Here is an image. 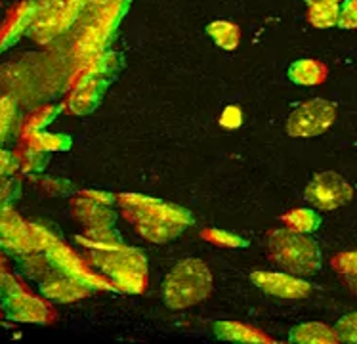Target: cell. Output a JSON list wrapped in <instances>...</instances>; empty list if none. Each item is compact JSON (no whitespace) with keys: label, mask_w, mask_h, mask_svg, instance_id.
<instances>
[{"label":"cell","mask_w":357,"mask_h":344,"mask_svg":"<svg viewBox=\"0 0 357 344\" xmlns=\"http://www.w3.org/2000/svg\"><path fill=\"white\" fill-rule=\"evenodd\" d=\"M124 216L136 226L142 237L153 243H165L174 239L191 224V214L182 207L162 203L159 199L146 195H121Z\"/></svg>","instance_id":"obj_1"},{"label":"cell","mask_w":357,"mask_h":344,"mask_svg":"<svg viewBox=\"0 0 357 344\" xmlns=\"http://www.w3.org/2000/svg\"><path fill=\"white\" fill-rule=\"evenodd\" d=\"M162 301L172 310H183L204 301L212 291V274L199 258L178 262L162 283Z\"/></svg>","instance_id":"obj_2"},{"label":"cell","mask_w":357,"mask_h":344,"mask_svg":"<svg viewBox=\"0 0 357 344\" xmlns=\"http://www.w3.org/2000/svg\"><path fill=\"white\" fill-rule=\"evenodd\" d=\"M268 247L271 260L291 274L312 276L321 268L319 245L306 234L289 226L270 234Z\"/></svg>","instance_id":"obj_3"},{"label":"cell","mask_w":357,"mask_h":344,"mask_svg":"<svg viewBox=\"0 0 357 344\" xmlns=\"http://www.w3.org/2000/svg\"><path fill=\"white\" fill-rule=\"evenodd\" d=\"M58 241L50 232L38 224H27L10 207H0V247L14 255L43 253Z\"/></svg>","instance_id":"obj_4"},{"label":"cell","mask_w":357,"mask_h":344,"mask_svg":"<svg viewBox=\"0 0 357 344\" xmlns=\"http://www.w3.org/2000/svg\"><path fill=\"white\" fill-rule=\"evenodd\" d=\"M0 301L12 322L48 323L54 317L50 306L43 299H37L29 291H25V287L10 274H6V278L0 283Z\"/></svg>","instance_id":"obj_5"},{"label":"cell","mask_w":357,"mask_h":344,"mask_svg":"<svg viewBox=\"0 0 357 344\" xmlns=\"http://www.w3.org/2000/svg\"><path fill=\"white\" fill-rule=\"evenodd\" d=\"M336 121V105L327 100H310L292 111L287 121V132L294 138H312L327 132Z\"/></svg>","instance_id":"obj_6"},{"label":"cell","mask_w":357,"mask_h":344,"mask_svg":"<svg viewBox=\"0 0 357 344\" xmlns=\"http://www.w3.org/2000/svg\"><path fill=\"white\" fill-rule=\"evenodd\" d=\"M304 197L319 211H335L351 201L354 188L338 172L325 170L312 178V182L306 186Z\"/></svg>","instance_id":"obj_7"},{"label":"cell","mask_w":357,"mask_h":344,"mask_svg":"<svg viewBox=\"0 0 357 344\" xmlns=\"http://www.w3.org/2000/svg\"><path fill=\"white\" fill-rule=\"evenodd\" d=\"M44 257L50 262L54 270L63 274L67 278L77 279L82 285H86L88 289H115V287L105 283L103 279H100L96 274L88 270L86 264L82 262L69 247L61 245L59 241H56L44 250Z\"/></svg>","instance_id":"obj_8"},{"label":"cell","mask_w":357,"mask_h":344,"mask_svg":"<svg viewBox=\"0 0 357 344\" xmlns=\"http://www.w3.org/2000/svg\"><path fill=\"white\" fill-rule=\"evenodd\" d=\"M90 262L94 264L96 268L109 278L111 274L123 270H136V271H147L146 257L136 249L130 247H113V249H94V253L90 255Z\"/></svg>","instance_id":"obj_9"},{"label":"cell","mask_w":357,"mask_h":344,"mask_svg":"<svg viewBox=\"0 0 357 344\" xmlns=\"http://www.w3.org/2000/svg\"><path fill=\"white\" fill-rule=\"evenodd\" d=\"M250 279L256 287H260L268 294L279 297V299H306L312 293V285L306 279L294 278L289 274L279 271H255L250 274Z\"/></svg>","instance_id":"obj_10"},{"label":"cell","mask_w":357,"mask_h":344,"mask_svg":"<svg viewBox=\"0 0 357 344\" xmlns=\"http://www.w3.org/2000/svg\"><path fill=\"white\" fill-rule=\"evenodd\" d=\"M107 82L103 79H98V77H90V75H84L82 81L77 82V87L69 96V110L77 113V115H86V113H92V111L100 105L103 94H105V88H107Z\"/></svg>","instance_id":"obj_11"},{"label":"cell","mask_w":357,"mask_h":344,"mask_svg":"<svg viewBox=\"0 0 357 344\" xmlns=\"http://www.w3.org/2000/svg\"><path fill=\"white\" fill-rule=\"evenodd\" d=\"M40 293L46 299L56 302H73L79 301L82 297H86L90 293V289L86 285H82L80 281L73 278H67L63 274H48L40 283Z\"/></svg>","instance_id":"obj_12"},{"label":"cell","mask_w":357,"mask_h":344,"mask_svg":"<svg viewBox=\"0 0 357 344\" xmlns=\"http://www.w3.org/2000/svg\"><path fill=\"white\" fill-rule=\"evenodd\" d=\"M71 213L88 227L111 226L115 222V213L109 211L105 203H100V201L84 195V193L71 205Z\"/></svg>","instance_id":"obj_13"},{"label":"cell","mask_w":357,"mask_h":344,"mask_svg":"<svg viewBox=\"0 0 357 344\" xmlns=\"http://www.w3.org/2000/svg\"><path fill=\"white\" fill-rule=\"evenodd\" d=\"M214 333L222 341L229 343H245V344H268L271 338L264 335L255 327H248L245 323L237 322H216L214 323Z\"/></svg>","instance_id":"obj_14"},{"label":"cell","mask_w":357,"mask_h":344,"mask_svg":"<svg viewBox=\"0 0 357 344\" xmlns=\"http://www.w3.org/2000/svg\"><path fill=\"white\" fill-rule=\"evenodd\" d=\"M289 341L296 344H336L340 343L338 333L325 323H302L292 327L289 333Z\"/></svg>","instance_id":"obj_15"},{"label":"cell","mask_w":357,"mask_h":344,"mask_svg":"<svg viewBox=\"0 0 357 344\" xmlns=\"http://www.w3.org/2000/svg\"><path fill=\"white\" fill-rule=\"evenodd\" d=\"M327 75V66L317 59H298L289 67V79L294 84H302V87L321 84V82H325Z\"/></svg>","instance_id":"obj_16"},{"label":"cell","mask_w":357,"mask_h":344,"mask_svg":"<svg viewBox=\"0 0 357 344\" xmlns=\"http://www.w3.org/2000/svg\"><path fill=\"white\" fill-rule=\"evenodd\" d=\"M340 4L338 2H314L307 4V22L317 29H328L338 23Z\"/></svg>","instance_id":"obj_17"},{"label":"cell","mask_w":357,"mask_h":344,"mask_svg":"<svg viewBox=\"0 0 357 344\" xmlns=\"http://www.w3.org/2000/svg\"><path fill=\"white\" fill-rule=\"evenodd\" d=\"M206 33L224 50H235L241 43L239 25L231 22H212L206 27Z\"/></svg>","instance_id":"obj_18"},{"label":"cell","mask_w":357,"mask_h":344,"mask_svg":"<svg viewBox=\"0 0 357 344\" xmlns=\"http://www.w3.org/2000/svg\"><path fill=\"white\" fill-rule=\"evenodd\" d=\"M333 268L336 274L342 278V281L348 285L350 291L357 294V249L346 250V253H338L333 260Z\"/></svg>","instance_id":"obj_19"},{"label":"cell","mask_w":357,"mask_h":344,"mask_svg":"<svg viewBox=\"0 0 357 344\" xmlns=\"http://www.w3.org/2000/svg\"><path fill=\"white\" fill-rule=\"evenodd\" d=\"M71 146V138L66 134H50V132L37 130L29 134V147L37 151H66Z\"/></svg>","instance_id":"obj_20"},{"label":"cell","mask_w":357,"mask_h":344,"mask_svg":"<svg viewBox=\"0 0 357 344\" xmlns=\"http://www.w3.org/2000/svg\"><path fill=\"white\" fill-rule=\"evenodd\" d=\"M79 243L92 247V249H113V247L123 245L121 235L109 230V226L90 227L84 237H79Z\"/></svg>","instance_id":"obj_21"},{"label":"cell","mask_w":357,"mask_h":344,"mask_svg":"<svg viewBox=\"0 0 357 344\" xmlns=\"http://www.w3.org/2000/svg\"><path fill=\"white\" fill-rule=\"evenodd\" d=\"M111 285L123 291V293H132V294H139L144 293L146 289V274L144 271H136V270H123V271H115L109 276Z\"/></svg>","instance_id":"obj_22"},{"label":"cell","mask_w":357,"mask_h":344,"mask_svg":"<svg viewBox=\"0 0 357 344\" xmlns=\"http://www.w3.org/2000/svg\"><path fill=\"white\" fill-rule=\"evenodd\" d=\"M283 220L287 222V226L296 232H302V234H314L321 226L319 214L312 209H294L291 213L284 214Z\"/></svg>","instance_id":"obj_23"},{"label":"cell","mask_w":357,"mask_h":344,"mask_svg":"<svg viewBox=\"0 0 357 344\" xmlns=\"http://www.w3.org/2000/svg\"><path fill=\"white\" fill-rule=\"evenodd\" d=\"M33 20H35V6H33V2H29L27 6H23L22 10H20L17 17L12 22L10 29L6 31V35L0 40V52H4V48H8L10 44H14L17 38L22 37L23 31L31 27Z\"/></svg>","instance_id":"obj_24"},{"label":"cell","mask_w":357,"mask_h":344,"mask_svg":"<svg viewBox=\"0 0 357 344\" xmlns=\"http://www.w3.org/2000/svg\"><path fill=\"white\" fill-rule=\"evenodd\" d=\"M119 69H121V58L117 54H98V58H94V61L86 69V75L107 81Z\"/></svg>","instance_id":"obj_25"},{"label":"cell","mask_w":357,"mask_h":344,"mask_svg":"<svg viewBox=\"0 0 357 344\" xmlns=\"http://www.w3.org/2000/svg\"><path fill=\"white\" fill-rule=\"evenodd\" d=\"M203 237L208 239V241L216 243L220 247H227V249H237V247H247L248 245L247 239H243L239 235L229 234V232H224V230H216V227L204 230Z\"/></svg>","instance_id":"obj_26"},{"label":"cell","mask_w":357,"mask_h":344,"mask_svg":"<svg viewBox=\"0 0 357 344\" xmlns=\"http://www.w3.org/2000/svg\"><path fill=\"white\" fill-rule=\"evenodd\" d=\"M335 329H336V333H338L340 343L357 344V312L340 317V320H338V323H336Z\"/></svg>","instance_id":"obj_27"},{"label":"cell","mask_w":357,"mask_h":344,"mask_svg":"<svg viewBox=\"0 0 357 344\" xmlns=\"http://www.w3.org/2000/svg\"><path fill=\"white\" fill-rule=\"evenodd\" d=\"M336 25L342 29H357V0L340 2V14H338Z\"/></svg>","instance_id":"obj_28"},{"label":"cell","mask_w":357,"mask_h":344,"mask_svg":"<svg viewBox=\"0 0 357 344\" xmlns=\"http://www.w3.org/2000/svg\"><path fill=\"white\" fill-rule=\"evenodd\" d=\"M15 103L12 98H2L0 100V142L4 140V136L10 130V123L14 119Z\"/></svg>","instance_id":"obj_29"},{"label":"cell","mask_w":357,"mask_h":344,"mask_svg":"<svg viewBox=\"0 0 357 344\" xmlns=\"http://www.w3.org/2000/svg\"><path fill=\"white\" fill-rule=\"evenodd\" d=\"M241 123H243V111L237 105H227L226 110L222 111L220 125L224 126V128L235 130V128H239Z\"/></svg>","instance_id":"obj_30"},{"label":"cell","mask_w":357,"mask_h":344,"mask_svg":"<svg viewBox=\"0 0 357 344\" xmlns=\"http://www.w3.org/2000/svg\"><path fill=\"white\" fill-rule=\"evenodd\" d=\"M58 115V111L56 110H46V111H40V113H37L35 117L31 119L29 126L25 128V132L27 134H31V132H37V130H44V126L50 123L52 119Z\"/></svg>","instance_id":"obj_31"},{"label":"cell","mask_w":357,"mask_h":344,"mask_svg":"<svg viewBox=\"0 0 357 344\" xmlns=\"http://www.w3.org/2000/svg\"><path fill=\"white\" fill-rule=\"evenodd\" d=\"M17 169H20V159L14 154L0 149V176L14 174Z\"/></svg>","instance_id":"obj_32"},{"label":"cell","mask_w":357,"mask_h":344,"mask_svg":"<svg viewBox=\"0 0 357 344\" xmlns=\"http://www.w3.org/2000/svg\"><path fill=\"white\" fill-rule=\"evenodd\" d=\"M84 195L96 199V201H100V203H105V205H111V203L115 201V197H113L111 193H102V191H84Z\"/></svg>","instance_id":"obj_33"},{"label":"cell","mask_w":357,"mask_h":344,"mask_svg":"<svg viewBox=\"0 0 357 344\" xmlns=\"http://www.w3.org/2000/svg\"><path fill=\"white\" fill-rule=\"evenodd\" d=\"M67 2H69V4H73V6L80 8V10H82V8L86 6V4H90V2H92V0H67Z\"/></svg>","instance_id":"obj_34"},{"label":"cell","mask_w":357,"mask_h":344,"mask_svg":"<svg viewBox=\"0 0 357 344\" xmlns=\"http://www.w3.org/2000/svg\"><path fill=\"white\" fill-rule=\"evenodd\" d=\"M6 268H4V262H2V258H0V283H2V279L6 278Z\"/></svg>","instance_id":"obj_35"},{"label":"cell","mask_w":357,"mask_h":344,"mask_svg":"<svg viewBox=\"0 0 357 344\" xmlns=\"http://www.w3.org/2000/svg\"><path fill=\"white\" fill-rule=\"evenodd\" d=\"M314 2H342V0H306V4H314Z\"/></svg>","instance_id":"obj_36"}]
</instances>
